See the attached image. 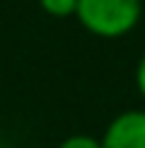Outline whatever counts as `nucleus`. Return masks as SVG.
Masks as SVG:
<instances>
[{
  "mask_svg": "<svg viewBox=\"0 0 145 148\" xmlns=\"http://www.w3.org/2000/svg\"><path fill=\"white\" fill-rule=\"evenodd\" d=\"M75 18L93 36L119 39L138 29L143 0H78Z\"/></svg>",
  "mask_w": 145,
  "mask_h": 148,
  "instance_id": "obj_1",
  "label": "nucleus"
},
{
  "mask_svg": "<svg viewBox=\"0 0 145 148\" xmlns=\"http://www.w3.org/2000/svg\"><path fill=\"white\" fill-rule=\"evenodd\" d=\"M99 140L101 148H145V109L119 112Z\"/></svg>",
  "mask_w": 145,
  "mask_h": 148,
  "instance_id": "obj_2",
  "label": "nucleus"
},
{
  "mask_svg": "<svg viewBox=\"0 0 145 148\" xmlns=\"http://www.w3.org/2000/svg\"><path fill=\"white\" fill-rule=\"evenodd\" d=\"M39 8L52 18H70L75 16L78 0H39Z\"/></svg>",
  "mask_w": 145,
  "mask_h": 148,
  "instance_id": "obj_3",
  "label": "nucleus"
},
{
  "mask_svg": "<svg viewBox=\"0 0 145 148\" xmlns=\"http://www.w3.org/2000/svg\"><path fill=\"white\" fill-rule=\"evenodd\" d=\"M57 148H101V140L96 135H86V133H75L67 135Z\"/></svg>",
  "mask_w": 145,
  "mask_h": 148,
  "instance_id": "obj_4",
  "label": "nucleus"
},
{
  "mask_svg": "<svg viewBox=\"0 0 145 148\" xmlns=\"http://www.w3.org/2000/svg\"><path fill=\"white\" fill-rule=\"evenodd\" d=\"M135 88H138V94L145 99V52L140 55V60L135 65Z\"/></svg>",
  "mask_w": 145,
  "mask_h": 148,
  "instance_id": "obj_5",
  "label": "nucleus"
}]
</instances>
